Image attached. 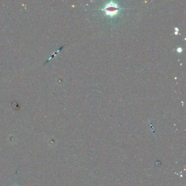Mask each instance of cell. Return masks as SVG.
Here are the masks:
<instances>
[{
    "label": "cell",
    "mask_w": 186,
    "mask_h": 186,
    "mask_svg": "<svg viewBox=\"0 0 186 186\" xmlns=\"http://www.w3.org/2000/svg\"><path fill=\"white\" fill-rule=\"evenodd\" d=\"M103 10L105 11V14L112 17L117 14L119 8L116 3L113 2H110L109 3L105 5Z\"/></svg>",
    "instance_id": "6da1fadb"
}]
</instances>
